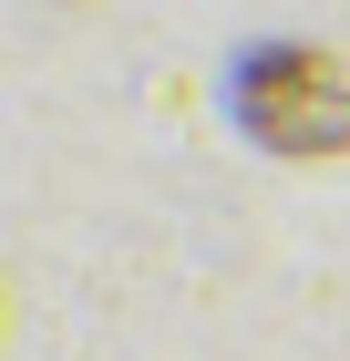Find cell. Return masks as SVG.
Returning a JSON list of instances; mask_svg holds the SVG:
<instances>
[{
	"label": "cell",
	"mask_w": 350,
	"mask_h": 361,
	"mask_svg": "<svg viewBox=\"0 0 350 361\" xmlns=\"http://www.w3.org/2000/svg\"><path fill=\"white\" fill-rule=\"evenodd\" d=\"M237 124L268 155H350V73L320 42H268L237 62Z\"/></svg>",
	"instance_id": "obj_1"
}]
</instances>
